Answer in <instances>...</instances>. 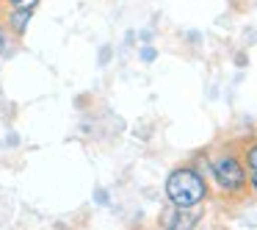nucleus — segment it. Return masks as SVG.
Masks as SVG:
<instances>
[{
	"mask_svg": "<svg viewBox=\"0 0 257 230\" xmlns=\"http://www.w3.org/2000/svg\"><path fill=\"white\" fill-rule=\"evenodd\" d=\"M196 167L205 172L210 191H216L224 202H240L249 197V172L235 144H221L216 152L205 156V164Z\"/></svg>",
	"mask_w": 257,
	"mask_h": 230,
	"instance_id": "f257e3e1",
	"label": "nucleus"
},
{
	"mask_svg": "<svg viewBox=\"0 0 257 230\" xmlns=\"http://www.w3.org/2000/svg\"><path fill=\"white\" fill-rule=\"evenodd\" d=\"M210 183H207L205 172H202L196 164H180L172 172L166 175V183H163V197L172 208H202L210 200Z\"/></svg>",
	"mask_w": 257,
	"mask_h": 230,
	"instance_id": "f03ea898",
	"label": "nucleus"
},
{
	"mask_svg": "<svg viewBox=\"0 0 257 230\" xmlns=\"http://www.w3.org/2000/svg\"><path fill=\"white\" fill-rule=\"evenodd\" d=\"M199 224H202V208L183 211V208L166 205L161 213V230H199Z\"/></svg>",
	"mask_w": 257,
	"mask_h": 230,
	"instance_id": "7ed1b4c3",
	"label": "nucleus"
},
{
	"mask_svg": "<svg viewBox=\"0 0 257 230\" xmlns=\"http://www.w3.org/2000/svg\"><path fill=\"white\" fill-rule=\"evenodd\" d=\"M240 150V158H243V167L249 175H257V136L254 139H246L243 144L238 147Z\"/></svg>",
	"mask_w": 257,
	"mask_h": 230,
	"instance_id": "20e7f679",
	"label": "nucleus"
},
{
	"mask_svg": "<svg viewBox=\"0 0 257 230\" xmlns=\"http://www.w3.org/2000/svg\"><path fill=\"white\" fill-rule=\"evenodd\" d=\"M31 17H34V12H9V20H6V28L12 31V34L23 36L25 28H28Z\"/></svg>",
	"mask_w": 257,
	"mask_h": 230,
	"instance_id": "39448f33",
	"label": "nucleus"
},
{
	"mask_svg": "<svg viewBox=\"0 0 257 230\" xmlns=\"http://www.w3.org/2000/svg\"><path fill=\"white\" fill-rule=\"evenodd\" d=\"M9 6V12H34L42 0H3Z\"/></svg>",
	"mask_w": 257,
	"mask_h": 230,
	"instance_id": "423d86ee",
	"label": "nucleus"
},
{
	"mask_svg": "<svg viewBox=\"0 0 257 230\" xmlns=\"http://www.w3.org/2000/svg\"><path fill=\"white\" fill-rule=\"evenodd\" d=\"M139 58H141L144 64H150V61H155V58H158V50H155V47H150V45H144V47L139 50Z\"/></svg>",
	"mask_w": 257,
	"mask_h": 230,
	"instance_id": "0eeeda50",
	"label": "nucleus"
},
{
	"mask_svg": "<svg viewBox=\"0 0 257 230\" xmlns=\"http://www.w3.org/2000/svg\"><path fill=\"white\" fill-rule=\"evenodd\" d=\"M6 45H9V28L6 23H0V56L6 53Z\"/></svg>",
	"mask_w": 257,
	"mask_h": 230,
	"instance_id": "6e6552de",
	"label": "nucleus"
},
{
	"mask_svg": "<svg viewBox=\"0 0 257 230\" xmlns=\"http://www.w3.org/2000/svg\"><path fill=\"white\" fill-rule=\"evenodd\" d=\"M94 202H97V205H108V202H111L108 191H105V189H97V191H94Z\"/></svg>",
	"mask_w": 257,
	"mask_h": 230,
	"instance_id": "1a4fd4ad",
	"label": "nucleus"
},
{
	"mask_svg": "<svg viewBox=\"0 0 257 230\" xmlns=\"http://www.w3.org/2000/svg\"><path fill=\"white\" fill-rule=\"evenodd\" d=\"M249 197H257V175H249Z\"/></svg>",
	"mask_w": 257,
	"mask_h": 230,
	"instance_id": "9d476101",
	"label": "nucleus"
},
{
	"mask_svg": "<svg viewBox=\"0 0 257 230\" xmlns=\"http://www.w3.org/2000/svg\"><path fill=\"white\" fill-rule=\"evenodd\" d=\"M213 230H227V227H213Z\"/></svg>",
	"mask_w": 257,
	"mask_h": 230,
	"instance_id": "9b49d317",
	"label": "nucleus"
}]
</instances>
